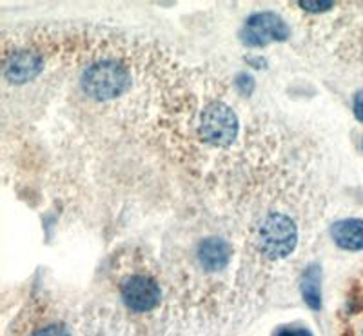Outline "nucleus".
I'll return each instance as SVG.
<instances>
[{
	"mask_svg": "<svg viewBox=\"0 0 363 336\" xmlns=\"http://www.w3.org/2000/svg\"><path fill=\"white\" fill-rule=\"evenodd\" d=\"M44 71V57L37 47H18L13 55L4 57V75L11 84L33 82Z\"/></svg>",
	"mask_w": 363,
	"mask_h": 336,
	"instance_id": "423d86ee",
	"label": "nucleus"
},
{
	"mask_svg": "<svg viewBox=\"0 0 363 336\" xmlns=\"http://www.w3.org/2000/svg\"><path fill=\"white\" fill-rule=\"evenodd\" d=\"M352 111L359 122H363V89L354 95V102H352Z\"/></svg>",
	"mask_w": 363,
	"mask_h": 336,
	"instance_id": "ddd939ff",
	"label": "nucleus"
},
{
	"mask_svg": "<svg viewBox=\"0 0 363 336\" xmlns=\"http://www.w3.org/2000/svg\"><path fill=\"white\" fill-rule=\"evenodd\" d=\"M333 240L338 247L347 251L363 250V220L358 218H347L340 220L330 229Z\"/></svg>",
	"mask_w": 363,
	"mask_h": 336,
	"instance_id": "6e6552de",
	"label": "nucleus"
},
{
	"mask_svg": "<svg viewBox=\"0 0 363 336\" xmlns=\"http://www.w3.org/2000/svg\"><path fill=\"white\" fill-rule=\"evenodd\" d=\"M298 6H300L301 9H306V11H311V13H323L335 8V2L322 0V2H300Z\"/></svg>",
	"mask_w": 363,
	"mask_h": 336,
	"instance_id": "9b49d317",
	"label": "nucleus"
},
{
	"mask_svg": "<svg viewBox=\"0 0 363 336\" xmlns=\"http://www.w3.org/2000/svg\"><path fill=\"white\" fill-rule=\"evenodd\" d=\"M29 336H71V332L60 322H48V324L35 327V331L29 332Z\"/></svg>",
	"mask_w": 363,
	"mask_h": 336,
	"instance_id": "9d476101",
	"label": "nucleus"
},
{
	"mask_svg": "<svg viewBox=\"0 0 363 336\" xmlns=\"http://www.w3.org/2000/svg\"><path fill=\"white\" fill-rule=\"evenodd\" d=\"M301 296L311 309L322 308V287H320V267L311 264L301 279Z\"/></svg>",
	"mask_w": 363,
	"mask_h": 336,
	"instance_id": "1a4fd4ad",
	"label": "nucleus"
},
{
	"mask_svg": "<svg viewBox=\"0 0 363 336\" xmlns=\"http://www.w3.org/2000/svg\"><path fill=\"white\" fill-rule=\"evenodd\" d=\"M359 55H362V60H363V37L359 38Z\"/></svg>",
	"mask_w": 363,
	"mask_h": 336,
	"instance_id": "4468645a",
	"label": "nucleus"
},
{
	"mask_svg": "<svg viewBox=\"0 0 363 336\" xmlns=\"http://www.w3.org/2000/svg\"><path fill=\"white\" fill-rule=\"evenodd\" d=\"M298 244L296 222L285 213L272 211L262 218L256 229V247L267 260H284Z\"/></svg>",
	"mask_w": 363,
	"mask_h": 336,
	"instance_id": "f03ea898",
	"label": "nucleus"
},
{
	"mask_svg": "<svg viewBox=\"0 0 363 336\" xmlns=\"http://www.w3.org/2000/svg\"><path fill=\"white\" fill-rule=\"evenodd\" d=\"M289 37V28L277 13H255L242 29V40L247 46H267L269 42H284Z\"/></svg>",
	"mask_w": 363,
	"mask_h": 336,
	"instance_id": "39448f33",
	"label": "nucleus"
},
{
	"mask_svg": "<svg viewBox=\"0 0 363 336\" xmlns=\"http://www.w3.org/2000/svg\"><path fill=\"white\" fill-rule=\"evenodd\" d=\"M118 293L125 308L133 313H149L162 300V287L157 273L135 266L118 279Z\"/></svg>",
	"mask_w": 363,
	"mask_h": 336,
	"instance_id": "7ed1b4c3",
	"label": "nucleus"
},
{
	"mask_svg": "<svg viewBox=\"0 0 363 336\" xmlns=\"http://www.w3.org/2000/svg\"><path fill=\"white\" fill-rule=\"evenodd\" d=\"M231 257L233 247L222 238H209V240L202 242L199 247L200 264L209 273H218V271L225 269L227 264L231 262Z\"/></svg>",
	"mask_w": 363,
	"mask_h": 336,
	"instance_id": "0eeeda50",
	"label": "nucleus"
},
{
	"mask_svg": "<svg viewBox=\"0 0 363 336\" xmlns=\"http://www.w3.org/2000/svg\"><path fill=\"white\" fill-rule=\"evenodd\" d=\"M238 135V116L223 102H213L200 116V137L213 147H229Z\"/></svg>",
	"mask_w": 363,
	"mask_h": 336,
	"instance_id": "20e7f679",
	"label": "nucleus"
},
{
	"mask_svg": "<svg viewBox=\"0 0 363 336\" xmlns=\"http://www.w3.org/2000/svg\"><path fill=\"white\" fill-rule=\"evenodd\" d=\"M274 336H313V332L306 327H281Z\"/></svg>",
	"mask_w": 363,
	"mask_h": 336,
	"instance_id": "f8f14e48",
	"label": "nucleus"
},
{
	"mask_svg": "<svg viewBox=\"0 0 363 336\" xmlns=\"http://www.w3.org/2000/svg\"><path fill=\"white\" fill-rule=\"evenodd\" d=\"M84 93L96 102H111L120 99L131 86V73L120 58L93 57L80 77Z\"/></svg>",
	"mask_w": 363,
	"mask_h": 336,
	"instance_id": "f257e3e1",
	"label": "nucleus"
}]
</instances>
